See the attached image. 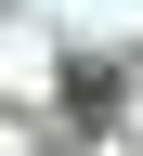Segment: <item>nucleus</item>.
<instances>
[{
  "label": "nucleus",
  "instance_id": "obj_1",
  "mask_svg": "<svg viewBox=\"0 0 143 156\" xmlns=\"http://www.w3.org/2000/svg\"><path fill=\"white\" fill-rule=\"evenodd\" d=\"M65 117L104 130V117H117V78H104V65H65Z\"/></svg>",
  "mask_w": 143,
  "mask_h": 156
}]
</instances>
